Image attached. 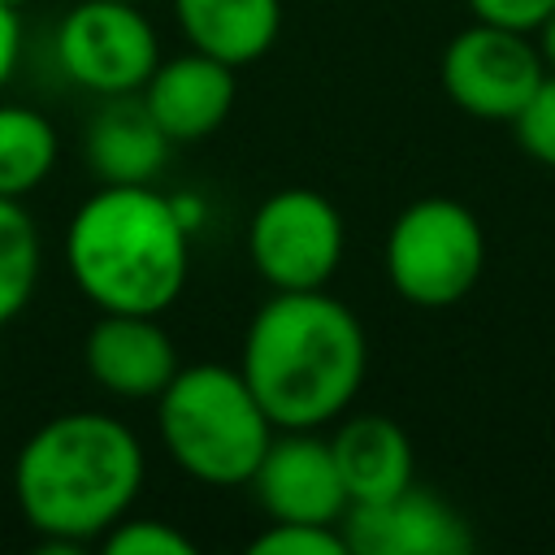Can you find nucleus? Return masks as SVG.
<instances>
[{
	"label": "nucleus",
	"instance_id": "1",
	"mask_svg": "<svg viewBox=\"0 0 555 555\" xmlns=\"http://www.w3.org/2000/svg\"><path fill=\"white\" fill-rule=\"evenodd\" d=\"M147 451L108 412L82 408L48 416L13 455V503L43 551L100 542L143 494Z\"/></svg>",
	"mask_w": 555,
	"mask_h": 555
},
{
	"label": "nucleus",
	"instance_id": "2",
	"mask_svg": "<svg viewBox=\"0 0 555 555\" xmlns=\"http://www.w3.org/2000/svg\"><path fill=\"white\" fill-rule=\"evenodd\" d=\"M369 369L360 317L321 291H273L243 330L238 373L273 429H321L338 421Z\"/></svg>",
	"mask_w": 555,
	"mask_h": 555
},
{
	"label": "nucleus",
	"instance_id": "3",
	"mask_svg": "<svg viewBox=\"0 0 555 555\" xmlns=\"http://www.w3.org/2000/svg\"><path fill=\"white\" fill-rule=\"evenodd\" d=\"M65 264L100 312L160 317L191 278V230L156 182H100L65 225Z\"/></svg>",
	"mask_w": 555,
	"mask_h": 555
},
{
	"label": "nucleus",
	"instance_id": "4",
	"mask_svg": "<svg viewBox=\"0 0 555 555\" xmlns=\"http://www.w3.org/2000/svg\"><path fill=\"white\" fill-rule=\"evenodd\" d=\"M273 434L238 364H182L156 395V438L199 486H247Z\"/></svg>",
	"mask_w": 555,
	"mask_h": 555
},
{
	"label": "nucleus",
	"instance_id": "5",
	"mask_svg": "<svg viewBox=\"0 0 555 555\" xmlns=\"http://www.w3.org/2000/svg\"><path fill=\"white\" fill-rule=\"evenodd\" d=\"M382 264L395 295L412 308H451L481 282L486 230L468 204L425 195L390 221Z\"/></svg>",
	"mask_w": 555,
	"mask_h": 555
},
{
	"label": "nucleus",
	"instance_id": "6",
	"mask_svg": "<svg viewBox=\"0 0 555 555\" xmlns=\"http://www.w3.org/2000/svg\"><path fill=\"white\" fill-rule=\"evenodd\" d=\"M347 225L312 186L264 195L247 221V260L269 291H321L343 264Z\"/></svg>",
	"mask_w": 555,
	"mask_h": 555
},
{
	"label": "nucleus",
	"instance_id": "7",
	"mask_svg": "<svg viewBox=\"0 0 555 555\" xmlns=\"http://www.w3.org/2000/svg\"><path fill=\"white\" fill-rule=\"evenodd\" d=\"M52 52L74 87L108 100L143 91L160 61V39L139 0H78L56 22Z\"/></svg>",
	"mask_w": 555,
	"mask_h": 555
},
{
	"label": "nucleus",
	"instance_id": "8",
	"mask_svg": "<svg viewBox=\"0 0 555 555\" xmlns=\"http://www.w3.org/2000/svg\"><path fill=\"white\" fill-rule=\"evenodd\" d=\"M438 74L447 100L460 113L477 121H516V113L546 78V65L538 56L533 35L473 17V26L451 35V43L442 48Z\"/></svg>",
	"mask_w": 555,
	"mask_h": 555
},
{
	"label": "nucleus",
	"instance_id": "9",
	"mask_svg": "<svg viewBox=\"0 0 555 555\" xmlns=\"http://www.w3.org/2000/svg\"><path fill=\"white\" fill-rule=\"evenodd\" d=\"M247 486L269 520L343 525L351 507L330 438L317 429H278Z\"/></svg>",
	"mask_w": 555,
	"mask_h": 555
},
{
	"label": "nucleus",
	"instance_id": "10",
	"mask_svg": "<svg viewBox=\"0 0 555 555\" xmlns=\"http://www.w3.org/2000/svg\"><path fill=\"white\" fill-rule=\"evenodd\" d=\"M338 529L351 555H464L473 546L464 516L416 481L390 499L351 503Z\"/></svg>",
	"mask_w": 555,
	"mask_h": 555
},
{
	"label": "nucleus",
	"instance_id": "11",
	"mask_svg": "<svg viewBox=\"0 0 555 555\" xmlns=\"http://www.w3.org/2000/svg\"><path fill=\"white\" fill-rule=\"evenodd\" d=\"M82 364L87 377L117 399H156L182 369L169 330L143 312H100L82 338Z\"/></svg>",
	"mask_w": 555,
	"mask_h": 555
},
{
	"label": "nucleus",
	"instance_id": "12",
	"mask_svg": "<svg viewBox=\"0 0 555 555\" xmlns=\"http://www.w3.org/2000/svg\"><path fill=\"white\" fill-rule=\"evenodd\" d=\"M234 95H238V69L195 48L178 56H160L152 78L139 91V100L147 104L156 126L169 134V143L208 139L230 117Z\"/></svg>",
	"mask_w": 555,
	"mask_h": 555
},
{
	"label": "nucleus",
	"instance_id": "13",
	"mask_svg": "<svg viewBox=\"0 0 555 555\" xmlns=\"http://www.w3.org/2000/svg\"><path fill=\"white\" fill-rule=\"evenodd\" d=\"M330 451L338 464V477L347 486L351 503H377L412 486L416 455L399 421L382 412H356L338 416V429L330 434Z\"/></svg>",
	"mask_w": 555,
	"mask_h": 555
},
{
	"label": "nucleus",
	"instance_id": "14",
	"mask_svg": "<svg viewBox=\"0 0 555 555\" xmlns=\"http://www.w3.org/2000/svg\"><path fill=\"white\" fill-rule=\"evenodd\" d=\"M169 134L156 126L147 104L134 95H108L82 134L87 169L100 182H156L169 160Z\"/></svg>",
	"mask_w": 555,
	"mask_h": 555
},
{
	"label": "nucleus",
	"instance_id": "15",
	"mask_svg": "<svg viewBox=\"0 0 555 555\" xmlns=\"http://www.w3.org/2000/svg\"><path fill=\"white\" fill-rule=\"evenodd\" d=\"M186 48L234 69L260 61L282 35V0H173Z\"/></svg>",
	"mask_w": 555,
	"mask_h": 555
},
{
	"label": "nucleus",
	"instance_id": "16",
	"mask_svg": "<svg viewBox=\"0 0 555 555\" xmlns=\"http://www.w3.org/2000/svg\"><path fill=\"white\" fill-rule=\"evenodd\" d=\"M61 156L56 126L30 108V104H4L0 100V195L26 199L35 186L48 182Z\"/></svg>",
	"mask_w": 555,
	"mask_h": 555
},
{
	"label": "nucleus",
	"instance_id": "17",
	"mask_svg": "<svg viewBox=\"0 0 555 555\" xmlns=\"http://www.w3.org/2000/svg\"><path fill=\"white\" fill-rule=\"evenodd\" d=\"M39 225L22 199L0 195V330L13 325L39 291Z\"/></svg>",
	"mask_w": 555,
	"mask_h": 555
},
{
	"label": "nucleus",
	"instance_id": "18",
	"mask_svg": "<svg viewBox=\"0 0 555 555\" xmlns=\"http://www.w3.org/2000/svg\"><path fill=\"white\" fill-rule=\"evenodd\" d=\"M247 551L251 555H351L338 525H312V520H269Z\"/></svg>",
	"mask_w": 555,
	"mask_h": 555
},
{
	"label": "nucleus",
	"instance_id": "19",
	"mask_svg": "<svg viewBox=\"0 0 555 555\" xmlns=\"http://www.w3.org/2000/svg\"><path fill=\"white\" fill-rule=\"evenodd\" d=\"M100 546L108 555H195V542L182 529L156 516H130V512L100 538Z\"/></svg>",
	"mask_w": 555,
	"mask_h": 555
},
{
	"label": "nucleus",
	"instance_id": "20",
	"mask_svg": "<svg viewBox=\"0 0 555 555\" xmlns=\"http://www.w3.org/2000/svg\"><path fill=\"white\" fill-rule=\"evenodd\" d=\"M512 130H516V143L525 147V156H533L538 165L555 169V74H546L538 82L529 104L516 113Z\"/></svg>",
	"mask_w": 555,
	"mask_h": 555
},
{
	"label": "nucleus",
	"instance_id": "21",
	"mask_svg": "<svg viewBox=\"0 0 555 555\" xmlns=\"http://www.w3.org/2000/svg\"><path fill=\"white\" fill-rule=\"evenodd\" d=\"M468 13H473L477 22L533 35V30L555 13V0H468Z\"/></svg>",
	"mask_w": 555,
	"mask_h": 555
},
{
	"label": "nucleus",
	"instance_id": "22",
	"mask_svg": "<svg viewBox=\"0 0 555 555\" xmlns=\"http://www.w3.org/2000/svg\"><path fill=\"white\" fill-rule=\"evenodd\" d=\"M22 61V9L0 4V91L13 82Z\"/></svg>",
	"mask_w": 555,
	"mask_h": 555
},
{
	"label": "nucleus",
	"instance_id": "23",
	"mask_svg": "<svg viewBox=\"0 0 555 555\" xmlns=\"http://www.w3.org/2000/svg\"><path fill=\"white\" fill-rule=\"evenodd\" d=\"M173 212L182 217V225H186L191 234L204 225V199H199V195H191V191H173Z\"/></svg>",
	"mask_w": 555,
	"mask_h": 555
},
{
	"label": "nucleus",
	"instance_id": "24",
	"mask_svg": "<svg viewBox=\"0 0 555 555\" xmlns=\"http://www.w3.org/2000/svg\"><path fill=\"white\" fill-rule=\"evenodd\" d=\"M533 35H538L533 43H538V56H542L546 74H555V13H551V17H546V22L533 30Z\"/></svg>",
	"mask_w": 555,
	"mask_h": 555
},
{
	"label": "nucleus",
	"instance_id": "25",
	"mask_svg": "<svg viewBox=\"0 0 555 555\" xmlns=\"http://www.w3.org/2000/svg\"><path fill=\"white\" fill-rule=\"evenodd\" d=\"M0 4H9V9H26L30 0H0Z\"/></svg>",
	"mask_w": 555,
	"mask_h": 555
}]
</instances>
